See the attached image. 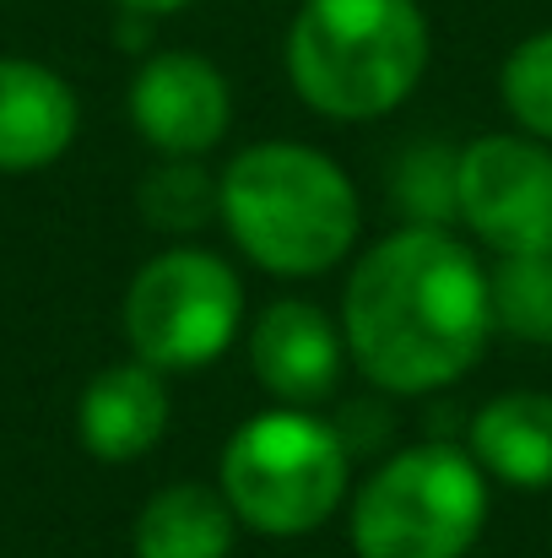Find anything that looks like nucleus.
Here are the masks:
<instances>
[{
  "mask_svg": "<svg viewBox=\"0 0 552 558\" xmlns=\"http://www.w3.org/2000/svg\"><path fill=\"white\" fill-rule=\"evenodd\" d=\"M499 98L510 109V120L548 142L552 147V27L520 38L510 54H504V71H499Z\"/></svg>",
  "mask_w": 552,
  "mask_h": 558,
  "instance_id": "dca6fc26",
  "label": "nucleus"
},
{
  "mask_svg": "<svg viewBox=\"0 0 552 558\" xmlns=\"http://www.w3.org/2000/svg\"><path fill=\"white\" fill-rule=\"evenodd\" d=\"M466 450L488 483L542 494L552 488V390H504L466 423Z\"/></svg>",
  "mask_w": 552,
  "mask_h": 558,
  "instance_id": "f8f14e48",
  "label": "nucleus"
},
{
  "mask_svg": "<svg viewBox=\"0 0 552 558\" xmlns=\"http://www.w3.org/2000/svg\"><path fill=\"white\" fill-rule=\"evenodd\" d=\"M82 109L60 71L0 54V174H38L76 142Z\"/></svg>",
  "mask_w": 552,
  "mask_h": 558,
  "instance_id": "9b49d317",
  "label": "nucleus"
},
{
  "mask_svg": "<svg viewBox=\"0 0 552 558\" xmlns=\"http://www.w3.org/2000/svg\"><path fill=\"white\" fill-rule=\"evenodd\" d=\"M131 120L158 158H206L233 125L228 76L195 49H158L131 82Z\"/></svg>",
  "mask_w": 552,
  "mask_h": 558,
  "instance_id": "6e6552de",
  "label": "nucleus"
},
{
  "mask_svg": "<svg viewBox=\"0 0 552 558\" xmlns=\"http://www.w3.org/2000/svg\"><path fill=\"white\" fill-rule=\"evenodd\" d=\"M488 277H493L499 331H510L531 348L552 342V250L548 255H504Z\"/></svg>",
  "mask_w": 552,
  "mask_h": 558,
  "instance_id": "4468645a",
  "label": "nucleus"
},
{
  "mask_svg": "<svg viewBox=\"0 0 552 558\" xmlns=\"http://www.w3.org/2000/svg\"><path fill=\"white\" fill-rule=\"evenodd\" d=\"M433 54V33L417 0H298L287 27L293 93L342 125H364L401 109Z\"/></svg>",
  "mask_w": 552,
  "mask_h": 558,
  "instance_id": "7ed1b4c3",
  "label": "nucleus"
},
{
  "mask_svg": "<svg viewBox=\"0 0 552 558\" xmlns=\"http://www.w3.org/2000/svg\"><path fill=\"white\" fill-rule=\"evenodd\" d=\"M455 222L504 255L552 250V147L526 131H493L455 153Z\"/></svg>",
  "mask_w": 552,
  "mask_h": 558,
  "instance_id": "0eeeda50",
  "label": "nucleus"
},
{
  "mask_svg": "<svg viewBox=\"0 0 552 558\" xmlns=\"http://www.w3.org/2000/svg\"><path fill=\"white\" fill-rule=\"evenodd\" d=\"M347 359L384 396H428L455 385L488 353L493 277L455 228L401 222L358 250L342 288Z\"/></svg>",
  "mask_w": 552,
  "mask_h": 558,
  "instance_id": "f257e3e1",
  "label": "nucleus"
},
{
  "mask_svg": "<svg viewBox=\"0 0 552 558\" xmlns=\"http://www.w3.org/2000/svg\"><path fill=\"white\" fill-rule=\"evenodd\" d=\"M142 217L163 233H195L217 217V174L200 158H163L142 180Z\"/></svg>",
  "mask_w": 552,
  "mask_h": 558,
  "instance_id": "2eb2a0df",
  "label": "nucleus"
},
{
  "mask_svg": "<svg viewBox=\"0 0 552 558\" xmlns=\"http://www.w3.org/2000/svg\"><path fill=\"white\" fill-rule=\"evenodd\" d=\"M120 326L131 359L163 374L206 369L244 337V282L217 250H163L131 277Z\"/></svg>",
  "mask_w": 552,
  "mask_h": 558,
  "instance_id": "423d86ee",
  "label": "nucleus"
},
{
  "mask_svg": "<svg viewBox=\"0 0 552 558\" xmlns=\"http://www.w3.org/2000/svg\"><path fill=\"white\" fill-rule=\"evenodd\" d=\"M488 472L466 445L422 439L384 456L353 494L347 537L358 558H466L488 526Z\"/></svg>",
  "mask_w": 552,
  "mask_h": 558,
  "instance_id": "39448f33",
  "label": "nucleus"
},
{
  "mask_svg": "<svg viewBox=\"0 0 552 558\" xmlns=\"http://www.w3.org/2000/svg\"><path fill=\"white\" fill-rule=\"evenodd\" d=\"M217 217L233 250L271 277H326L364 233L353 174L309 142H255L217 174Z\"/></svg>",
  "mask_w": 552,
  "mask_h": 558,
  "instance_id": "f03ea898",
  "label": "nucleus"
},
{
  "mask_svg": "<svg viewBox=\"0 0 552 558\" xmlns=\"http://www.w3.org/2000/svg\"><path fill=\"white\" fill-rule=\"evenodd\" d=\"M217 488L238 526L260 537H309L347 505L353 450L315 407L271 401L228 434Z\"/></svg>",
  "mask_w": 552,
  "mask_h": 558,
  "instance_id": "20e7f679",
  "label": "nucleus"
},
{
  "mask_svg": "<svg viewBox=\"0 0 552 558\" xmlns=\"http://www.w3.org/2000/svg\"><path fill=\"white\" fill-rule=\"evenodd\" d=\"M120 11H131V16H174V11H184L189 0H114Z\"/></svg>",
  "mask_w": 552,
  "mask_h": 558,
  "instance_id": "a211bd4d",
  "label": "nucleus"
},
{
  "mask_svg": "<svg viewBox=\"0 0 552 558\" xmlns=\"http://www.w3.org/2000/svg\"><path fill=\"white\" fill-rule=\"evenodd\" d=\"M169 417H174L169 374L142 359L98 369L76 401V434H82L87 456H98L109 466L142 461L169 434Z\"/></svg>",
  "mask_w": 552,
  "mask_h": 558,
  "instance_id": "9d476101",
  "label": "nucleus"
},
{
  "mask_svg": "<svg viewBox=\"0 0 552 558\" xmlns=\"http://www.w3.org/2000/svg\"><path fill=\"white\" fill-rule=\"evenodd\" d=\"M136 558H228L238 515L217 483H169L136 515Z\"/></svg>",
  "mask_w": 552,
  "mask_h": 558,
  "instance_id": "ddd939ff",
  "label": "nucleus"
},
{
  "mask_svg": "<svg viewBox=\"0 0 552 558\" xmlns=\"http://www.w3.org/2000/svg\"><path fill=\"white\" fill-rule=\"evenodd\" d=\"M342 320L315 299H271L249 320V369L277 407H320L347 374Z\"/></svg>",
  "mask_w": 552,
  "mask_h": 558,
  "instance_id": "1a4fd4ad",
  "label": "nucleus"
},
{
  "mask_svg": "<svg viewBox=\"0 0 552 558\" xmlns=\"http://www.w3.org/2000/svg\"><path fill=\"white\" fill-rule=\"evenodd\" d=\"M455 153L461 147H444V142H422V147L401 153L395 206L406 211V222L455 228Z\"/></svg>",
  "mask_w": 552,
  "mask_h": 558,
  "instance_id": "f3484780",
  "label": "nucleus"
}]
</instances>
